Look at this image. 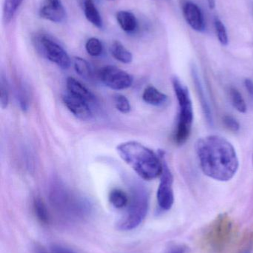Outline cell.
<instances>
[{"instance_id": "cell-1", "label": "cell", "mask_w": 253, "mask_h": 253, "mask_svg": "<svg viewBox=\"0 0 253 253\" xmlns=\"http://www.w3.org/2000/svg\"><path fill=\"white\" fill-rule=\"evenodd\" d=\"M196 152L202 171L212 179L223 182L230 181L239 170L236 149L224 137L210 135L199 138Z\"/></svg>"}, {"instance_id": "cell-2", "label": "cell", "mask_w": 253, "mask_h": 253, "mask_svg": "<svg viewBox=\"0 0 253 253\" xmlns=\"http://www.w3.org/2000/svg\"><path fill=\"white\" fill-rule=\"evenodd\" d=\"M117 151L122 159L143 179L151 181L161 175L163 161L148 147L138 141L119 144Z\"/></svg>"}, {"instance_id": "cell-3", "label": "cell", "mask_w": 253, "mask_h": 253, "mask_svg": "<svg viewBox=\"0 0 253 253\" xmlns=\"http://www.w3.org/2000/svg\"><path fill=\"white\" fill-rule=\"evenodd\" d=\"M172 86L178 100V117L176 130L175 132V141L178 144H184L190 138L194 120V111L193 102L188 88L179 79L173 78Z\"/></svg>"}, {"instance_id": "cell-4", "label": "cell", "mask_w": 253, "mask_h": 253, "mask_svg": "<svg viewBox=\"0 0 253 253\" xmlns=\"http://www.w3.org/2000/svg\"><path fill=\"white\" fill-rule=\"evenodd\" d=\"M51 202L57 213L69 222H78L90 213V206L86 202L72 197L64 190L52 192Z\"/></svg>"}, {"instance_id": "cell-5", "label": "cell", "mask_w": 253, "mask_h": 253, "mask_svg": "<svg viewBox=\"0 0 253 253\" xmlns=\"http://www.w3.org/2000/svg\"><path fill=\"white\" fill-rule=\"evenodd\" d=\"M149 210V196L147 190L137 185L132 190L127 212L117 224V228L129 231L137 228L147 216Z\"/></svg>"}, {"instance_id": "cell-6", "label": "cell", "mask_w": 253, "mask_h": 253, "mask_svg": "<svg viewBox=\"0 0 253 253\" xmlns=\"http://www.w3.org/2000/svg\"><path fill=\"white\" fill-rule=\"evenodd\" d=\"M233 223L230 217L222 214L217 217L206 228L203 235L205 246L214 253L224 251L233 235Z\"/></svg>"}, {"instance_id": "cell-7", "label": "cell", "mask_w": 253, "mask_h": 253, "mask_svg": "<svg viewBox=\"0 0 253 253\" xmlns=\"http://www.w3.org/2000/svg\"><path fill=\"white\" fill-rule=\"evenodd\" d=\"M36 46L38 51L46 59L53 62L59 68L67 69L71 65V59L63 47L50 37L44 34L36 38Z\"/></svg>"}, {"instance_id": "cell-8", "label": "cell", "mask_w": 253, "mask_h": 253, "mask_svg": "<svg viewBox=\"0 0 253 253\" xmlns=\"http://www.w3.org/2000/svg\"><path fill=\"white\" fill-rule=\"evenodd\" d=\"M100 76L102 83L112 90H125L133 84V77L130 74L112 65L102 68Z\"/></svg>"}, {"instance_id": "cell-9", "label": "cell", "mask_w": 253, "mask_h": 253, "mask_svg": "<svg viewBox=\"0 0 253 253\" xmlns=\"http://www.w3.org/2000/svg\"><path fill=\"white\" fill-rule=\"evenodd\" d=\"M172 186L173 176L166 162L163 161V171L160 175V184L157 192V203L163 211H169L173 206L175 196Z\"/></svg>"}, {"instance_id": "cell-10", "label": "cell", "mask_w": 253, "mask_h": 253, "mask_svg": "<svg viewBox=\"0 0 253 253\" xmlns=\"http://www.w3.org/2000/svg\"><path fill=\"white\" fill-rule=\"evenodd\" d=\"M43 19L60 23L66 19V11L61 0H44L39 10Z\"/></svg>"}, {"instance_id": "cell-11", "label": "cell", "mask_w": 253, "mask_h": 253, "mask_svg": "<svg viewBox=\"0 0 253 253\" xmlns=\"http://www.w3.org/2000/svg\"><path fill=\"white\" fill-rule=\"evenodd\" d=\"M62 99L65 106L77 118L81 120H88L92 118V110L89 107V103L86 101L68 91L64 95Z\"/></svg>"}, {"instance_id": "cell-12", "label": "cell", "mask_w": 253, "mask_h": 253, "mask_svg": "<svg viewBox=\"0 0 253 253\" xmlns=\"http://www.w3.org/2000/svg\"><path fill=\"white\" fill-rule=\"evenodd\" d=\"M183 13L187 23L193 29L203 31L205 28V21L200 7L195 3L189 1L183 7Z\"/></svg>"}, {"instance_id": "cell-13", "label": "cell", "mask_w": 253, "mask_h": 253, "mask_svg": "<svg viewBox=\"0 0 253 253\" xmlns=\"http://www.w3.org/2000/svg\"><path fill=\"white\" fill-rule=\"evenodd\" d=\"M192 77H193V80L194 82L195 86H196V91H197L205 118H206L208 124L212 126V123H213V118H212V112L210 104H209L207 96H206L204 89H203V83H202V80H201L199 71L195 67L192 68Z\"/></svg>"}, {"instance_id": "cell-14", "label": "cell", "mask_w": 253, "mask_h": 253, "mask_svg": "<svg viewBox=\"0 0 253 253\" xmlns=\"http://www.w3.org/2000/svg\"><path fill=\"white\" fill-rule=\"evenodd\" d=\"M66 87L69 93H72L77 97L81 98L88 103L95 102V96L93 93L75 79L68 77L66 80Z\"/></svg>"}, {"instance_id": "cell-15", "label": "cell", "mask_w": 253, "mask_h": 253, "mask_svg": "<svg viewBox=\"0 0 253 253\" xmlns=\"http://www.w3.org/2000/svg\"><path fill=\"white\" fill-rule=\"evenodd\" d=\"M143 99L149 105L163 106L168 102V96L153 86L147 87L143 93Z\"/></svg>"}, {"instance_id": "cell-16", "label": "cell", "mask_w": 253, "mask_h": 253, "mask_svg": "<svg viewBox=\"0 0 253 253\" xmlns=\"http://www.w3.org/2000/svg\"><path fill=\"white\" fill-rule=\"evenodd\" d=\"M117 22L120 28L126 33H132L138 28V20L135 14L128 10H120L117 12Z\"/></svg>"}, {"instance_id": "cell-17", "label": "cell", "mask_w": 253, "mask_h": 253, "mask_svg": "<svg viewBox=\"0 0 253 253\" xmlns=\"http://www.w3.org/2000/svg\"><path fill=\"white\" fill-rule=\"evenodd\" d=\"M83 7L88 21L97 28H102L103 25L102 19L93 0H83Z\"/></svg>"}, {"instance_id": "cell-18", "label": "cell", "mask_w": 253, "mask_h": 253, "mask_svg": "<svg viewBox=\"0 0 253 253\" xmlns=\"http://www.w3.org/2000/svg\"><path fill=\"white\" fill-rule=\"evenodd\" d=\"M111 52L112 56L122 63H131L133 59L132 53L127 50L120 42L115 41L113 42L111 47Z\"/></svg>"}, {"instance_id": "cell-19", "label": "cell", "mask_w": 253, "mask_h": 253, "mask_svg": "<svg viewBox=\"0 0 253 253\" xmlns=\"http://www.w3.org/2000/svg\"><path fill=\"white\" fill-rule=\"evenodd\" d=\"M229 96L230 102L236 111L242 114H245L248 111V106L242 93L236 87H230Z\"/></svg>"}, {"instance_id": "cell-20", "label": "cell", "mask_w": 253, "mask_h": 253, "mask_svg": "<svg viewBox=\"0 0 253 253\" xmlns=\"http://www.w3.org/2000/svg\"><path fill=\"white\" fill-rule=\"evenodd\" d=\"M108 199L110 203L117 209H123L125 207L127 206L129 202V198L126 193L119 189L111 190L110 192Z\"/></svg>"}, {"instance_id": "cell-21", "label": "cell", "mask_w": 253, "mask_h": 253, "mask_svg": "<svg viewBox=\"0 0 253 253\" xmlns=\"http://www.w3.org/2000/svg\"><path fill=\"white\" fill-rule=\"evenodd\" d=\"M24 0H4L3 5V19L8 23L13 19Z\"/></svg>"}, {"instance_id": "cell-22", "label": "cell", "mask_w": 253, "mask_h": 253, "mask_svg": "<svg viewBox=\"0 0 253 253\" xmlns=\"http://www.w3.org/2000/svg\"><path fill=\"white\" fill-rule=\"evenodd\" d=\"M74 66L76 72L85 80H89L92 78L93 72L92 68L87 61L80 57H75L74 59Z\"/></svg>"}, {"instance_id": "cell-23", "label": "cell", "mask_w": 253, "mask_h": 253, "mask_svg": "<svg viewBox=\"0 0 253 253\" xmlns=\"http://www.w3.org/2000/svg\"><path fill=\"white\" fill-rule=\"evenodd\" d=\"M34 210L37 219L43 224H49L50 222L49 211L43 201L40 198H35L34 200Z\"/></svg>"}, {"instance_id": "cell-24", "label": "cell", "mask_w": 253, "mask_h": 253, "mask_svg": "<svg viewBox=\"0 0 253 253\" xmlns=\"http://www.w3.org/2000/svg\"><path fill=\"white\" fill-rule=\"evenodd\" d=\"M86 51L92 56H99L102 53L103 47L102 42L95 37H92L86 43Z\"/></svg>"}, {"instance_id": "cell-25", "label": "cell", "mask_w": 253, "mask_h": 253, "mask_svg": "<svg viewBox=\"0 0 253 253\" xmlns=\"http://www.w3.org/2000/svg\"><path fill=\"white\" fill-rule=\"evenodd\" d=\"M0 103L2 109L7 108L9 103V87L7 80L3 75L0 77Z\"/></svg>"}, {"instance_id": "cell-26", "label": "cell", "mask_w": 253, "mask_h": 253, "mask_svg": "<svg viewBox=\"0 0 253 253\" xmlns=\"http://www.w3.org/2000/svg\"><path fill=\"white\" fill-rule=\"evenodd\" d=\"M114 104H115L116 108L122 114H126L130 112V103L127 98L123 95H116L114 96Z\"/></svg>"}, {"instance_id": "cell-27", "label": "cell", "mask_w": 253, "mask_h": 253, "mask_svg": "<svg viewBox=\"0 0 253 253\" xmlns=\"http://www.w3.org/2000/svg\"><path fill=\"white\" fill-rule=\"evenodd\" d=\"M215 27L220 42L223 45H227L228 44V36H227V30H226L224 24L221 20L216 19L215 20Z\"/></svg>"}, {"instance_id": "cell-28", "label": "cell", "mask_w": 253, "mask_h": 253, "mask_svg": "<svg viewBox=\"0 0 253 253\" xmlns=\"http://www.w3.org/2000/svg\"><path fill=\"white\" fill-rule=\"evenodd\" d=\"M18 99L22 111H26L29 106V99H28V90L24 85L19 87L18 91Z\"/></svg>"}, {"instance_id": "cell-29", "label": "cell", "mask_w": 253, "mask_h": 253, "mask_svg": "<svg viewBox=\"0 0 253 253\" xmlns=\"http://www.w3.org/2000/svg\"><path fill=\"white\" fill-rule=\"evenodd\" d=\"M223 123H224L226 128H227L229 130L232 131V132H236L240 129L241 126L239 121L232 116H225L223 119Z\"/></svg>"}, {"instance_id": "cell-30", "label": "cell", "mask_w": 253, "mask_h": 253, "mask_svg": "<svg viewBox=\"0 0 253 253\" xmlns=\"http://www.w3.org/2000/svg\"><path fill=\"white\" fill-rule=\"evenodd\" d=\"M51 251L52 253H77L70 248H66L63 245H58V244L52 245L51 247Z\"/></svg>"}, {"instance_id": "cell-31", "label": "cell", "mask_w": 253, "mask_h": 253, "mask_svg": "<svg viewBox=\"0 0 253 253\" xmlns=\"http://www.w3.org/2000/svg\"><path fill=\"white\" fill-rule=\"evenodd\" d=\"M164 253H187V248L183 245H172L165 251Z\"/></svg>"}, {"instance_id": "cell-32", "label": "cell", "mask_w": 253, "mask_h": 253, "mask_svg": "<svg viewBox=\"0 0 253 253\" xmlns=\"http://www.w3.org/2000/svg\"><path fill=\"white\" fill-rule=\"evenodd\" d=\"M245 88H246L247 91H248V94L251 96V99L253 100V81L251 79H246L245 80Z\"/></svg>"}, {"instance_id": "cell-33", "label": "cell", "mask_w": 253, "mask_h": 253, "mask_svg": "<svg viewBox=\"0 0 253 253\" xmlns=\"http://www.w3.org/2000/svg\"><path fill=\"white\" fill-rule=\"evenodd\" d=\"M34 253H49L46 251L43 247L40 246V245H36L34 247Z\"/></svg>"}, {"instance_id": "cell-34", "label": "cell", "mask_w": 253, "mask_h": 253, "mask_svg": "<svg viewBox=\"0 0 253 253\" xmlns=\"http://www.w3.org/2000/svg\"><path fill=\"white\" fill-rule=\"evenodd\" d=\"M208 4L211 9H213L215 7V0H207Z\"/></svg>"}, {"instance_id": "cell-35", "label": "cell", "mask_w": 253, "mask_h": 253, "mask_svg": "<svg viewBox=\"0 0 253 253\" xmlns=\"http://www.w3.org/2000/svg\"><path fill=\"white\" fill-rule=\"evenodd\" d=\"M241 253H250V252H249V251H248V250H246V251H244V252H242Z\"/></svg>"}, {"instance_id": "cell-36", "label": "cell", "mask_w": 253, "mask_h": 253, "mask_svg": "<svg viewBox=\"0 0 253 253\" xmlns=\"http://www.w3.org/2000/svg\"></svg>"}, {"instance_id": "cell-37", "label": "cell", "mask_w": 253, "mask_h": 253, "mask_svg": "<svg viewBox=\"0 0 253 253\" xmlns=\"http://www.w3.org/2000/svg\"><path fill=\"white\" fill-rule=\"evenodd\" d=\"M109 1H112V0H109Z\"/></svg>"}]
</instances>
